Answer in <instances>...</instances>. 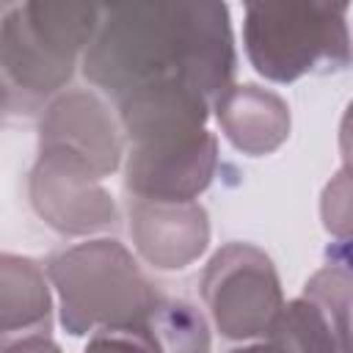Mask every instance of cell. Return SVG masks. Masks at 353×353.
I'll list each match as a JSON object with an SVG mask.
<instances>
[{
    "label": "cell",
    "instance_id": "obj_11",
    "mask_svg": "<svg viewBox=\"0 0 353 353\" xmlns=\"http://www.w3.org/2000/svg\"><path fill=\"white\" fill-rule=\"evenodd\" d=\"M52 328V292L41 265L30 256L0 254V350Z\"/></svg>",
    "mask_w": 353,
    "mask_h": 353
},
{
    "label": "cell",
    "instance_id": "obj_4",
    "mask_svg": "<svg viewBox=\"0 0 353 353\" xmlns=\"http://www.w3.org/2000/svg\"><path fill=\"white\" fill-rule=\"evenodd\" d=\"M102 6L97 3H19L0 17V66L28 94H55L91 44Z\"/></svg>",
    "mask_w": 353,
    "mask_h": 353
},
{
    "label": "cell",
    "instance_id": "obj_3",
    "mask_svg": "<svg viewBox=\"0 0 353 353\" xmlns=\"http://www.w3.org/2000/svg\"><path fill=\"white\" fill-rule=\"evenodd\" d=\"M350 3H248L243 19L245 55L256 74L295 83L350 63Z\"/></svg>",
    "mask_w": 353,
    "mask_h": 353
},
{
    "label": "cell",
    "instance_id": "obj_17",
    "mask_svg": "<svg viewBox=\"0 0 353 353\" xmlns=\"http://www.w3.org/2000/svg\"><path fill=\"white\" fill-rule=\"evenodd\" d=\"M229 353H284L279 345H273L270 339H262V342H254V345H243V347H234Z\"/></svg>",
    "mask_w": 353,
    "mask_h": 353
},
{
    "label": "cell",
    "instance_id": "obj_9",
    "mask_svg": "<svg viewBox=\"0 0 353 353\" xmlns=\"http://www.w3.org/2000/svg\"><path fill=\"white\" fill-rule=\"evenodd\" d=\"M130 234L152 268L182 270L207 251L210 218L199 201L130 199Z\"/></svg>",
    "mask_w": 353,
    "mask_h": 353
},
{
    "label": "cell",
    "instance_id": "obj_14",
    "mask_svg": "<svg viewBox=\"0 0 353 353\" xmlns=\"http://www.w3.org/2000/svg\"><path fill=\"white\" fill-rule=\"evenodd\" d=\"M83 353H160V345L152 323H130L94 331Z\"/></svg>",
    "mask_w": 353,
    "mask_h": 353
},
{
    "label": "cell",
    "instance_id": "obj_13",
    "mask_svg": "<svg viewBox=\"0 0 353 353\" xmlns=\"http://www.w3.org/2000/svg\"><path fill=\"white\" fill-rule=\"evenodd\" d=\"M303 298H309L331 323L339 345L350 353V270L345 262L320 268L306 284Z\"/></svg>",
    "mask_w": 353,
    "mask_h": 353
},
{
    "label": "cell",
    "instance_id": "obj_18",
    "mask_svg": "<svg viewBox=\"0 0 353 353\" xmlns=\"http://www.w3.org/2000/svg\"><path fill=\"white\" fill-rule=\"evenodd\" d=\"M6 108H8V91H6V83H3V77H0V119H3Z\"/></svg>",
    "mask_w": 353,
    "mask_h": 353
},
{
    "label": "cell",
    "instance_id": "obj_16",
    "mask_svg": "<svg viewBox=\"0 0 353 353\" xmlns=\"http://www.w3.org/2000/svg\"><path fill=\"white\" fill-rule=\"evenodd\" d=\"M0 353H61V347L50 339V334H33V336H22V339L11 342Z\"/></svg>",
    "mask_w": 353,
    "mask_h": 353
},
{
    "label": "cell",
    "instance_id": "obj_2",
    "mask_svg": "<svg viewBox=\"0 0 353 353\" xmlns=\"http://www.w3.org/2000/svg\"><path fill=\"white\" fill-rule=\"evenodd\" d=\"M47 276L58 292L61 325L72 336L149 323L163 301L132 254L110 237L85 240L50 256Z\"/></svg>",
    "mask_w": 353,
    "mask_h": 353
},
{
    "label": "cell",
    "instance_id": "obj_12",
    "mask_svg": "<svg viewBox=\"0 0 353 353\" xmlns=\"http://www.w3.org/2000/svg\"><path fill=\"white\" fill-rule=\"evenodd\" d=\"M152 331L160 353H210L207 320L188 301H160L152 314Z\"/></svg>",
    "mask_w": 353,
    "mask_h": 353
},
{
    "label": "cell",
    "instance_id": "obj_6",
    "mask_svg": "<svg viewBox=\"0 0 353 353\" xmlns=\"http://www.w3.org/2000/svg\"><path fill=\"white\" fill-rule=\"evenodd\" d=\"M218 141L201 130L165 132L127 143L124 185L132 199L146 201H196L215 176Z\"/></svg>",
    "mask_w": 353,
    "mask_h": 353
},
{
    "label": "cell",
    "instance_id": "obj_7",
    "mask_svg": "<svg viewBox=\"0 0 353 353\" xmlns=\"http://www.w3.org/2000/svg\"><path fill=\"white\" fill-rule=\"evenodd\" d=\"M39 154L72 163L99 182L121 165L124 141L108 105L91 91L55 97L39 124Z\"/></svg>",
    "mask_w": 353,
    "mask_h": 353
},
{
    "label": "cell",
    "instance_id": "obj_5",
    "mask_svg": "<svg viewBox=\"0 0 353 353\" xmlns=\"http://www.w3.org/2000/svg\"><path fill=\"white\" fill-rule=\"evenodd\" d=\"M201 298L226 339L265 336L284 306L273 259L251 243L221 245L201 273Z\"/></svg>",
    "mask_w": 353,
    "mask_h": 353
},
{
    "label": "cell",
    "instance_id": "obj_1",
    "mask_svg": "<svg viewBox=\"0 0 353 353\" xmlns=\"http://www.w3.org/2000/svg\"><path fill=\"white\" fill-rule=\"evenodd\" d=\"M237 52L223 3L102 6L83 52L85 77L116 102L163 83H188L212 105L234 85Z\"/></svg>",
    "mask_w": 353,
    "mask_h": 353
},
{
    "label": "cell",
    "instance_id": "obj_15",
    "mask_svg": "<svg viewBox=\"0 0 353 353\" xmlns=\"http://www.w3.org/2000/svg\"><path fill=\"white\" fill-rule=\"evenodd\" d=\"M323 223L339 237V243L347 240V171H339L323 193Z\"/></svg>",
    "mask_w": 353,
    "mask_h": 353
},
{
    "label": "cell",
    "instance_id": "obj_10",
    "mask_svg": "<svg viewBox=\"0 0 353 353\" xmlns=\"http://www.w3.org/2000/svg\"><path fill=\"white\" fill-rule=\"evenodd\" d=\"M226 141L251 157L276 152L290 138V105L270 88L229 85L212 105Z\"/></svg>",
    "mask_w": 353,
    "mask_h": 353
},
{
    "label": "cell",
    "instance_id": "obj_8",
    "mask_svg": "<svg viewBox=\"0 0 353 353\" xmlns=\"http://www.w3.org/2000/svg\"><path fill=\"white\" fill-rule=\"evenodd\" d=\"M28 193L36 215L61 234H94L119 221V207L102 182L58 157H36Z\"/></svg>",
    "mask_w": 353,
    "mask_h": 353
}]
</instances>
